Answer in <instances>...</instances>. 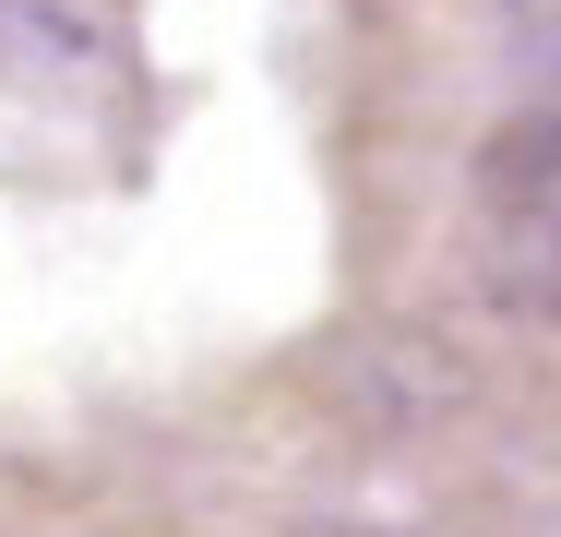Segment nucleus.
<instances>
[{"mask_svg": "<svg viewBox=\"0 0 561 537\" xmlns=\"http://www.w3.org/2000/svg\"><path fill=\"white\" fill-rule=\"evenodd\" d=\"M466 251L490 299L526 322H561V107L502 119L466 168Z\"/></svg>", "mask_w": 561, "mask_h": 537, "instance_id": "nucleus-1", "label": "nucleus"}, {"mask_svg": "<svg viewBox=\"0 0 561 537\" xmlns=\"http://www.w3.org/2000/svg\"><path fill=\"white\" fill-rule=\"evenodd\" d=\"M323 537H394V526H323Z\"/></svg>", "mask_w": 561, "mask_h": 537, "instance_id": "nucleus-2", "label": "nucleus"}]
</instances>
